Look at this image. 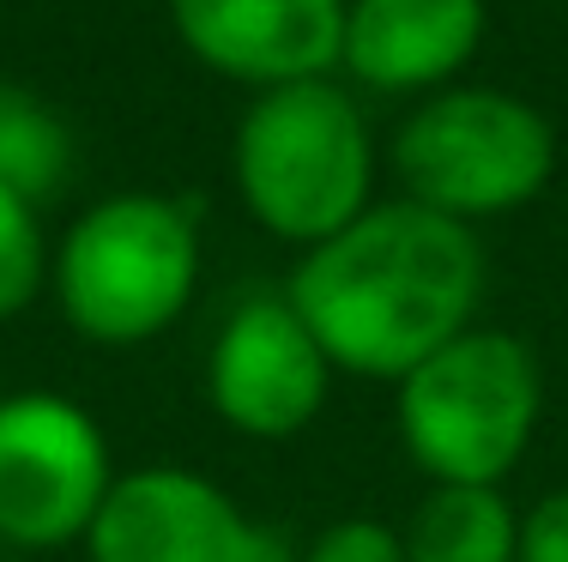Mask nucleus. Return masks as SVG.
Instances as JSON below:
<instances>
[{
	"instance_id": "f257e3e1",
	"label": "nucleus",
	"mask_w": 568,
	"mask_h": 562,
	"mask_svg": "<svg viewBox=\"0 0 568 562\" xmlns=\"http://www.w3.org/2000/svg\"><path fill=\"white\" fill-rule=\"evenodd\" d=\"M284 297L339 375L405 381L478 320L484 243L405 194L369 200L339 236L296 254Z\"/></svg>"
},
{
	"instance_id": "f03ea898",
	"label": "nucleus",
	"mask_w": 568,
	"mask_h": 562,
	"mask_svg": "<svg viewBox=\"0 0 568 562\" xmlns=\"http://www.w3.org/2000/svg\"><path fill=\"white\" fill-rule=\"evenodd\" d=\"M375 133L345 79H291L248 98L230 133V182L254 224L284 248L339 236L375 200Z\"/></svg>"
},
{
	"instance_id": "7ed1b4c3",
	"label": "nucleus",
	"mask_w": 568,
	"mask_h": 562,
	"mask_svg": "<svg viewBox=\"0 0 568 562\" xmlns=\"http://www.w3.org/2000/svg\"><path fill=\"white\" fill-rule=\"evenodd\" d=\"M200 212L182 194H103L49 248V297L85 345L128 351L164 339L200 290Z\"/></svg>"
},
{
	"instance_id": "20e7f679",
	"label": "nucleus",
	"mask_w": 568,
	"mask_h": 562,
	"mask_svg": "<svg viewBox=\"0 0 568 562\" xmlns=\"http://www.w3.org/2000/svg\"><path fill=\"white\" fill-rule=\"evenodd\" d=\"M545 418L538 351L508 327L471 320L394 381L399 448L429 484H508Z\"/></svg>"
},
{
	"instance_id": "39448f33",
	"label": "nucleus",
	"mask_w": 568,
	"mask_h": 562,
	"mask_svg": "<svg viewBox=\"0 0 568 562\" xmlns=\"http://www.w3.org/2000/svg\"><path fill=\"white\" fill-rule=\"evenodd\" d=\"M387 170L405 200L478 231L484 218H508L550 187L557 122L520 91L459 79L412 103L387 145Z\"/></svg>"
},
{
	"instance_id": "423d86ee",
	"label": "nucleus",
	"mask_w": 568,
	"mask_h": 562,
	"mask_svg": "<svg viewBox=\"0 0 568 562\" xmlns=\"http://www.w3.org/2000/svg\"><path fill=\"white\" fill-rule=\"evenodd\" d=\"M110 484V436L79 399L49 387L0 399V544L12 551L85 544Z\"/></svg>"
},
{
	"instance_id": "0eeeda50",
	"label": "nucleus",
	"mask_w": 568,
	"mask_h": 562,
	"mask_svg": "<svg viewBox=\"0 0 568 562\" xmlns=\"http://www.w3.org/2000/svg\"><path fill=\"white\" fill-rule=\"evenodd\" d=\"M85 562H296L219 478L175 460L115 472L85 532Z\"/></svg>"
},
{
	"instance_id": "6e6552de",
	"label": "nucleus",
	"mask_w": 568,
	"mask_h": 562,
	"mask_svg": "<svg viewBox=\"0 0 568 562\" xmlns=\"http://www.w3.org/2000/svg\"><path fill=\"white\" fill-rule=\"evenodd\" d=\"M333 357L291 309L284 290L236 303L206 351V406L230 436L242 441H291L327 411Z\"/></svg>"
},
{
	"instance_id": "1a4fd4ad",
	"label": "nucleus",
	"mask_w": 568,
	"mask_h": 562,
	"mask_svg": "<svg viewBox=\"0 0 568 562\" xmlns=\"http://www.w3.org/2000/svg\"><path fill=\"white\" fill-rule=\"evenodd\" d=\"M182 49L248 91L339 73L345 0H164Z\"/></svg>"
},
{
	"instance_id": "9d476101",
	"label": "nucleus",
	"mask_w": 568,
	"mask_h": 562,
	"mask_svg": "<svg viewBox=\"0 0 568 562\" xmlns=\"http://www.w3.org/2000/svg\"><path fill=\"white\" fill-rule=\"evenodd\" d=\"M490 31L484 0H345L339 73L375 98H429L459 85Z\"/></svg>"
},
{
	"instance_id": "9b49d317",
	"label": "nucleus",
	"mask_w": 568,
	"mask_h": 562,
	"mask_svg": "<svg viewBox=\"0 0 568 562\" xmlns=\"http://www.w3.org/2000/svg\"><path fill=\"white\" fill-rule=\"evenodd\" d=\"M399 539L405 562H514L520 508L503 484H429Z\"/></svg>"
},
{
	"instance_id": "f8f14e48",
	"label": "nucleus",
	"mask_w": 568,
	"mask_h": 562,
	"mask_svg": "<svg viewBox=\"0 0 568 562\" xmlns=\"http://www.w3.org/2000/svg\"><path fill=\"white\" fill-rule=\"evenodd\" d=\"M79 170V140L67 115L24 79H0V187L31 200L37 212L67 194Z\"/></svg>"
},
{
	"instance_id": "ddd939ff",
	"label": "nucleus",
	"mask_w": 568,
	"mask_h": 562,
	"mask_svg": "<svg viewBox=\"0 0 568 562\" xmlns=\"http://www.w3.org/2000/svg\"><path fill=\"white\" fill-rule=\"evenodd\" d=\"M49 290V236L43 212L0 187V327L19 320Z\"/></svg>"
},
{
	"instance_id": "4468645a",
	"label": "nucleus",
	"mask_w": 568,
	"mask_h": 562,
	"mask_svg": "<svg viewBox=\"0 0 568 562\" xmlns=\"http://www.w3.org/2000/svg\"><path fill=\"white\" fill-rule=\"evenodd\" d=\"M296 562H405V539L399 527H387L375 514H345L333 527H321Z\"/></svg>"
},
{
	"instance_id": "2eb2a0df",
	"label": "nucleus",
	"mask_w": 568,
	"mask_h": 562,
	"mask_svg": "<svg viewBox=\"0 0 568 562\" xmlns=\"http://www.w3.org/2000/svg\"><path fill=\"white\" fill-rule=\"evenodd\" d=\"M514 562H568V490H545L532 508H520Z\"/></svg>"
}]
</instances>
